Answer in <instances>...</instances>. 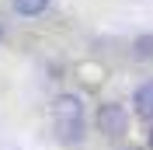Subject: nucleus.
Returning a JSON list of instances; mask_svg holds the SVG:
<instances>
[{
  "label": "nucleus",
  "mask_w": 153,
  "mask_h": 150,
  "mask_svg": "<svg viewBox=\"0 0 153 150\" xmlns=\"http://www.w3.org/2000/svg\"><path fill=\"white\" fill-rule=\"evenodd\" d=\"M52 133L66 147L84 140V101L76 94H59L52 101Z\"/></svg>",
  "instance_id": "obj_1"
},
{
  "label": "nucleus",
  "mask_w": 153,
  "mask_h": 150,
  "mask_svg": "<svg viewBox=\"0 0 153 150\" xmlns=\"http://www.w3.org/2000/svg\"><path fill=\"white\" fill-rule=\"evenodd\" d=\"M129 129V112H125L118 101H108L97 108V133H105V136H125Z\"/></svg>",
  "instance_id": "obj_2"
},
{
  "label": "nucleus",
  "mask_w": 153,
  "mask_h": 150,
  "mask_svg": "<svg viewBox=\"0 0 153 150\" xmlns=\"http://www.w3.org/2000/svg\"><path fill=\"white\" fill-rule=\"evenodd\" d=\"M132 105H136V115H139V119H153V80H146V84L136 87Z\"/></svg>",
  "instance_id": "obj_3"
},
{
  "label": "nucleus",
  "mask_w": 153,
  "mask_h": 150,
  "mask_svg": "<svg viewBox=\"0 0 153 150\" xmlns=\"http://www.w3.org/2000/svg\"><path fill=\"white\" fill-rule=\"evenodd\" d=\"M10 4H14V10L25 14V18H35V14H42V10L49 7V0H10Z\"/></svg>",
  "instance_id": "obj_4"
},
{
  "label": "nucleus",
  "mask_w": 153,
  "mask_h": 150,
  "mask_svg": "<svg viewBox=\"0 0 153 150\" xmlns=\"http://www.w3.org/2000/svg\"><path fill=\"white\" fill-rule=\"evenodd\" d=\"M136 49H139V56H153V38H150V35L139 38V42H136Z\"/></svg>",
  "instance_id": "obj_5"
},
{
  "label": "nucleus",
  "mask_w": 153,
  "mask_h": 150,
  "mask_svg": "<svg viewBox=\"0 0 153 150\" xmlns=\"http://www.w3.org/2000/svg\"><path fill=\"white\" fill-rule=\"evenodd\" d=\"M150 150H153V133H150Z\"/></svg>",
  "instance_id": "obj_6"
},
{
  "label": "nucleus",
  "mask_w": 153,
  "mask_h": 150,
  "mask_svg": "<svg viewBox=\"0 0 153 150\" xmlns=\"http://www.w3.org/2000/svg\"><path fill=\"white\" fill-rule=\"evenodd\" d=\"M132 150H139V147H132Z\"/></svg>",
  "instance_id": "obj_7"
}]
</instances>
